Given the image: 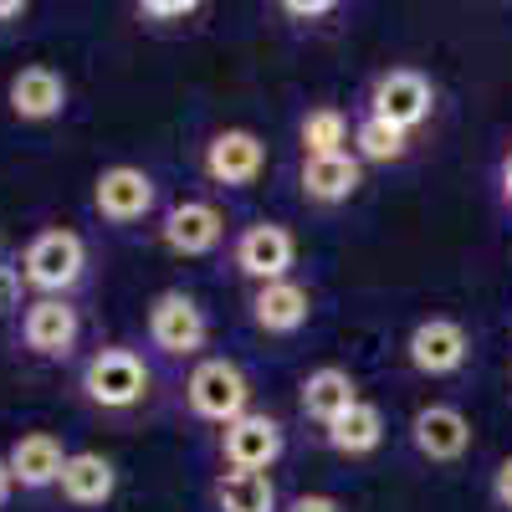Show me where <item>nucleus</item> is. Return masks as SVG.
I'll return each instance as SVG.
<instances>
[{"label":"nucleus","instance_id":"32","mask_svg":"<svg viewBox=\"0 0 512 512\" xmlns=\"http://www.w3.org/2000/svg\"><path fill=\"white\" fill-rule=\"evenodd\" d=\"M0 246H6V231H0Z\"/></svg>","mask_w":512,"mask_h":512},{"label":"nucleus","instance_id":"4","mask_svg":"<svg viewBox=\"0 0 512 512\" xmlns=\"http://www.w3.org/2000/svg\"><path fill=\"white\" fill-rule=\"evenodd\" d=\"M205 338H210V318H205V308L195 303L185 287H169V292H159L154 303H149V344L164 359L200 354Z\"/></svg>","mask_w":512,"mask_h":512},{"label":"nucleus","instance_id":"11","mask_svg":"<svg viewBox=\"0 0 512 512\" xmlns=\"http://www.w3.org/2000/svg\"><path fill=\"white\" fill-rule=\"evenodd\" d=\"M82 338V318L67 297H36L21 318V344L36 359H67Z\"/></svg>","mask_w":512,"mask_h":512},{"label":"nucleus","instance_id":"26","mask_svg":"<svg viewBox=\"0 0 512 512\" xmlns=\"http://www.w3.org/2000/svg\"><path fill=\"white\" fill-rule=\"evenodd\" d=\"M333 11H338L333 0H287V6H282V16H292V21H323Z\"/></svg>","mask_w":512,"mask_h":512},{"label":"nucleus","instance_id":"1","mask_svg":"<svg viewBox=\"0 0 512 512\" xmlns=\"http://www.w3.org/2000/svg\"><path fill=\"white\" fill-rule=\"evenodd\" d=\"M82 272H88V246L67 226L36 231L21 251V282L36 287L41 297H67L82 282Z\"/></svg>","mask_w":512,"mask_h":512},{"label":"nucleus","instance_id":"21","mask_svg":"<svg viewBox=\"0 0 512 512\" xmlns=\"http://www.w3.org/2000/svg\"><path fill=\"white\" fill-rule=\"evenodd\" d=\"M210 497L216 512H277V487L267 472H221Z\"/></svg>","mask_w":512,"mask_h":512},{"label":"nucleus","instance_id":"23","mask_svg":"<svg viewBox=\"0 0 512 512\" xmlns=\"http://www.w3.org/2000/svg\"><path fill=\"white\" fill-rule=\"evenodd\" d=\"M410 149V134L395 123H384V118H359L354 123V159L359 164H400Z\"/></svg>","mask_w":512,"mask_h":512},{"label":"nucleus","instance_id":"20","mask_svg":"<svg viewBox=\"0 0 512 512\" xmlns=\"http://www.w3.org/2000/svg\"><path fill=\"white\" fill-rule=\"evenodd\" d=\"M323 441H328L333 456H349V461L379 451V441H384V415H379V405L359 400L354 410H344L333 425H323Z\"/></svg>","mask_w":512,"mask_h":512},{"label":"nucleus","instance_id":"6","mask_svg":"<svg viewBox=\"0 0 512 512\" xmlns=\"http://www.w3.org/2000/svg\"><path fill=\"white\" fill-rule=\"evenodd\" d=\"M159 200V185L139 164H108L93 180V210L108 226H139Z\"/></svg>","mask_w":512,"mask_h":512},{"label":"nucleus","instance_id":"30","mask_svg":"<svg viewBox=\"0 0 512 512\" xmlns=\"http://www.w3.org/2000/svg\"><path fill=\"white\" fill-rule=\"evenodd\" d=\"M502 195H507V205H512V154L502 159Z\"/></svg>","mask_w":512,"mask_h":512},{"label":"nucleus","instance_id":"12","mask_svg":"<svg viewBox=\"0 0 512 512\" xmlns=\"http://www.w3.org/2000/svg\"><path fill=\"white\" fill-rule=\"evenodd\" d=\"M405 354H410V364L420 374L446 379V374H456L466 359H472V338H466V328L456 318H425V323H415Z\"/></svg>","mask_w":512,"mask_h":512},{"label":"nucleus","instance_id":"7","mask_svg":"<svg viewBox=\"0 0 512 512\" xmlns=\"http://www.w3.org/2000/svg\"><path fill=\"white\" fill-rule=\"evenodd\" d=\"M231 262L241 277H251L256 287H267V282H287L292 262H297V236L282 226V221H256L236 236L231 246Z\"/></svg>","mask_w":512,"mask_h":512},{"label":"nucleus","instance_id":"27","mask_svg":"<svg viewBox=\"0 0 512 512\" xmlns=\"http://www.w3.org/2000/svg\"><path fill=\"white\" fill-rule=\"evenodd\" d=\"M287 512H344V502L328 497V492H303V497H297Z\"/></svg>","mask_w":512,"mask_h":512},{"label":"nucleus","instance_id":"3","mask_svg":"<svg viewBox=\"0 0 512 512\" xmlns=\"http://www.w3.org/2000/svg\"><path fill=\"white\" fill-rule=\"evenodd\" d=\"M185 400L200 420L226 431L231 420H241L251 410V384H246L241 364H231V359H200L185 379Z\"/></svg>","mask_w":512,"mask_h":512},{"label":"nucleus","instance_id":"9","mask_svg":"<svg viewBox=\"0 0 512 512\" xmlns=\"http://www.w3.org/2000/svg\"><path fill=\"white\" fill-rule=\"evenodd\" d=\"M267 169V144L251 134V128H221L216 139L205 144V175L221 190H246L262 180Z\"/></svg>","mask_w":512,"mask_h":512},{"label":"nucleus","instance_id":"8","mask_svg":"<svg viewBox=\"0 0 512 512\" xmlns=\"http://www.w3.org/2000/svg\"><path fill=\"white\" fill-rule=\"evenodd\" d=\"M287 451V436L272 415H256L246 410L241 420H231L221 431V461L231 472H272Z\"/></svg>","mask_w":512,"mask_h":512},{"label":"nucleus","instance_id":"25","mask_svg":"<svg viewBox=\"0 0 512 512\" xmlns=\"http://www.w3.org/2000/svg\"><path fill=\"white\" fill-rule=\"evenodd\" d=\"M21 308V272L0 256V318H11Z\"/></svg>","mask_w":512,"mask_h":512},{"label":"nucleus","instance_id":"14","mask_svg":"<svg viewBox=\"0 0 512 512\" xmlns=\"http://www.w3.org/2000/svg\"><path fill=\"white\" fill-rule=\"evenodd\" d=\"M72 451H62V441L52 431H26L11 441L6 451V466H11V482L26 487V492H47L62 482V466H67Z\"/></svg>","mask_w":512,"mask_h":512},{"label":"nucleus","instance_id":"28","mask_svg":"<svg viewBox=\"0 0 512 512\" xmlns=\"http://www.w3.org/2000/svg\"><path fill=\"white\" fill-rule=\"evenodd\" d=\"M492 497H497V507H507V512H512V456L497 466V477H492Z\"/></svg>","mask_w":512,"mask_h":512},{"label":"nucleus","instance_id":"22","mask_svg":"<svg viewBox=\"0 0 512 512\" xmlns=\"http://www.w3.org/2000/svg\"><path fill=\"white\" fill-rule=\"evenodd\" d=\"M297 139H303L308 159H328V154H349V118L338 113L333 103L308 108L303 123H297Z\"/></svg>","mask_w":512,"mask_h":512},{"label":"nucleus","instance_id":"17","mask_svg":"<svg viewBox=\"0 0 512 512\" xmlns=\"http://www.w3.org/2000/svg\"><path fill=\"white\" fill-rule=\"evenodd\" d=\"M57 487H62V497H67L72 507H103V502H113V492H118V466H113L103 451H72Z\"/></svg>","mask_w":512,"mask_h":512},{"label":"nucleus","instance_id":"29","mask_svg":"<svg viewBox=\"0 0 512 512\" xmlns=\"http://www.w3.org/2000/svg\"><path fill=\"white\" fill-rule=\"evenodd\" d=\"M11 492H16V482H11V466H6V456H0V507L11 502Z\"/></svg>","mask_w":512,"mask_h":512},{"label":"nucleus","instance_id":"2","mask_svg":"<svg viewBox=\"0 0 512 512\" xmlns=\"http://www.w3.org/2000/svg\"><path fill=\"white\" fill-rule=\"evenodd\" d=\"M149 384H154L149 364L134 349H123V344H108V349H98L88 364H82V395H88V405H98V410H134V405H144Z\"/></svg>","mask_w":512,"mask_h":512},{"label":"nucleus","instance_id":"19","mask_svg":"<svg viewBox=\"0 0 512 512\" xmlns=\"http://www.w3.org/2000/svg\"><path fill=\"white\" fill-rule=\"evenodd\" d=\"M364 185V164L354 154H328V159H303V195L313 205H344Z\"/></svg>","mask_w":512,"mask_h":512},{"label":"nucleus","instance_id":"5","mask_svg":"<svg viewBox=\"0 0 512 512\" xmlns=\"http://www.w3.org/2000/svg\"><path fill=\"white\" fill-rule=\"evenodd\" d=\"M431 108H436V88H431V77H425V72L390 67V72L374 77V93H369V113L374 118H384V123L405 128V134H415V128L431 118Z\"/></svg>","mask_w":512,"mask_h":512},{"label":"nucleus","instance_id":"10","mask_svg":"<svg viewBox=\"0 0 512 512\" xmlns=\"http://www.w3.org/2000/svg\"><path fill=\"white\" fill-rule=\"evenodd\" d=\"M159 241H164V251H175V256H210L226 241V216L210 200H180V205L164 210Z\"/></svg>","mask_w":512,"mask_h":512},{"label":"nucleus","instance_id":"24","mask_svg":"<svg viewBox=\"0 0 512 512\" xmlns=\"http://www.w3.org/2000/svg\"><path fill=\"white\" fill-rule=\"evenodd\" d=\"M195 11H200L195 0H144L139 6V16H149V21H185Z\"/></svg>","mask_w":512,"mask_h":512},{"label":"nucleus","instance_id":"16","mask_svg":"<svg viewBox=\"0 0 512 512\" xmlns=\"http://www.w3.org/2000/svg\"><path fill=\"white\" fill-rule=\"evenodd\" d=\"M313 318V297H308V287L303 282H267V287H256L251 292V323L262 328V333H297Z\"/></svg>","mask_w":512,"mask_h":512},{"label":"nucleus","instance_id":"13","mask_svg":"<svg viewBox=\"0 0 512 512\" xmlns=\"http://www.w3.org/2000/svg\"><path fill=\"white\" fill-rule=\"evenodd\" d=\"M410 441L425 461H461L472 451V420H466L456 405H425L410 420Z\"/></svg>","mask_w":512,"mask_h":512},{"label":"nucleus","instance_id":"15","mask_svg":"<svg viewBox=\"0 0 512 512\" xmlns=\"http://www.w3.org/2000/svg\"><path fill=\"white\" fill-rule=\"evenodd\" d=\"M11 113L16 118H26V123H52V118H62V108H67V77L57 72V67H47V62H36V67H21L16 77H11Z\"/></svg>","mask_w":512,"mask_h":512},{"label":"nucleus","instance_id":"31","mask_svg":"<svg viewBox=\"0 0 512 512\" xmlns=\"http://www.w3.org/2000/svg\"><path fill=\"white\" fill-rule=\"evenodd\" d=\"M0 16H21V0H0Z\"/></svg>","mask_w":512,"mask_h":512},{"label":"nucleus","instance_id":"18","mask_svg":"<svg viewBox=\"0 0 512 512\" xmlns=\"http://www.w3.org/2000/svg\"><path fill=\"white\" fill-rule=\"evenodd\" d=\"M297 405H303V415H308V420L333 425L344 410H354V405H359V384H354V374H349V369L323 364V369H313V374L303 379V390H297Z\"/></svg>","mask_w":512,"mask_h":512}]
</instances>
